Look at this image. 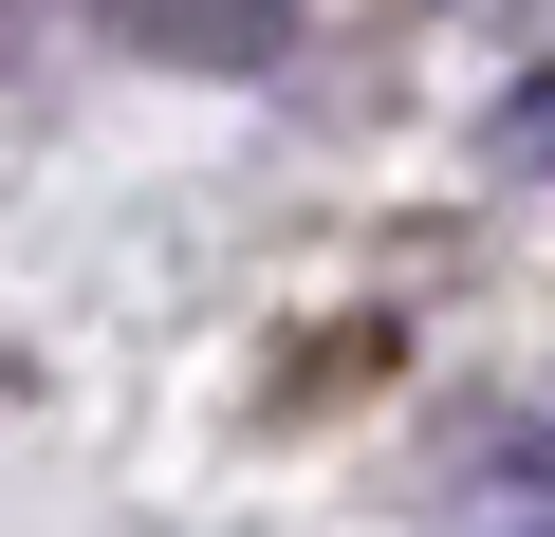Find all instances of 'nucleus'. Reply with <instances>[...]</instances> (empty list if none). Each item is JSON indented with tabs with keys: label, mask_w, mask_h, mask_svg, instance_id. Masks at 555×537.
Listing matches in <instances>:
<instances>
[{
	"label": "nucleus",
	"mask_w": 555,
	"mask_h": 537,
	"mask_svg": "<svg viewBox=\"0 0 555 537\" xmlns=\"http://www.w3.org/2000/svg\"><path fill=\"white\" fill-rule=\"evenodd\" d=\"M500 149H518V167H555V75H518V93H500Z\"/></svg>",
	"instance_id": "nucleus-2"
},
{
	"label": "nucleus",
	"mask_w": 555,
	"mask_h": 537,
	"mask_svg": "<svg viewBox=\"0 0 555 537\" xmlns=\"http://www.w3.org/2000/svg\"><path fill=\"white\" fill-rule=\"evenodd\" d=\"M112 38H149V56H204V75H241V56H278L297 38V0H93Z\"/></svg>",
	"instance_id": "nucleus-1"
}]
</instances>
